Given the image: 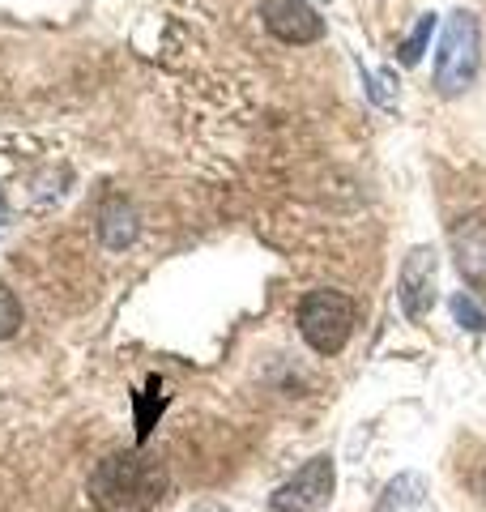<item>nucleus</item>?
I'll use <instances>...</instances> for the list:
<instances>
[{"label":"nucleus","mask_w":486,"mask_h":512,"mask_svg":"<svg viewBox=\"0 0 486 512\" xmlns=\"http://www.w3.org/2000/svg\"><path fill=\"white\" fill-rule=\"evenodd\" d=\"M423 500H427V483H423V474H397L393 483L384 487L376 512H414Z\"/></svg>","instance_id":"nucleus-9"},{"label":"nucleus","mask_w":486,"mask_h":512,"mask_svg":"<svg viewBox=\"0 0 486 512\" xmlns=\"http://www.w3.org/2000/svg\"><path fill=\"white\" fill-rule=\"evenodd\" d=\"M261 22L286 47H307L324 39V18L312 0H261Z\"/></svg>","instance_id":"nucleus-6"},{"label":"nucleus","mask_w":486,"mask_h":512,"mask_svg":"<svg viewBox=\"0 0 486 512\" xmlns=\"http://www.w3.org/2000/svg\"><path fill=\"white\" fill-rule=\"evenodd\" d=\"M18 329H22V303L5 282H0V342H9Z\"/></svg>","instance_id":"nucleus-12"},{"label":"nucleus","mask_w":486,"mask_h":512,"mask_svg":"<svg viewBox=\"0 0 486 512\" xmlns=\"http://www.w3.org/2000/svg\"><path fill=\"white\" fill-rule=\"evenodd\" d=\"M435 13H423V18H418V26L410 30V35H405V43L397 47V60L405 64V69H410V64H418L427 56V47H431V35H435Z\"/></svg>","instance_id":"nucleus-10"},{"label":"nucleus","mask_w":486,"mask_h":512,"mask_svg":"<svg viewBox=\"0 0 486 512\" xmlns=\"http://www.w3.org/2000/svg\"><path fill=\"white\" fill-rule=\"evenodd\" d=\"M0 222H5V197H0Z\"/></svg>","instance_id":"nucleus-13"},{"label":"nucleus","mask_w":486,"mask_h":512,"mask_svg":"<svg viewBox=\"0 0 486 512\" xmlns=\"http://www.w3.org/2000/svg\"><path fill=\"white\" fill-rule=\"evenodd\" d=\"M333 487H337V466L329 453H316L312 461L286 478V483L269 495V508L273 512H316L333 500Z\"/></svg>","instance_id":"nucleus-4"},{"label":"nucleus","mask_w":486,"mask_h":512,"mask_svg":"<svg viewBox=\"0 0 486 512\" xmlns=\"http://www.w3.org/2000/svg\"><path fill=\"white\" fill-rule=\"evenodd\" d=\"M320 5H324V0H320Z\"/></svg>","instance_id":"nucleus-14"},{"label":"nucleus","mask_w":486,"mask_h":512,"mask_svg":"<svg viewBox=\"0 0 486 512\" xmlns=\"http://www.w3.org/2000/svg\"><path fill=\"white\" fill-rule=\"evenodd\" d=\"M482 64V26L469 9H457L444 26L440 52H435V90L452 99V94H465L478 77Z\"/></svg>","instance_id":"nucleus-3"},{"label":"nucleus","mask_w":486,"mask_h":512,"mask_svg":"<svg viewBox=\"0 0 486 512\" xmlns=\"http://www.w3.org/2000/svg\"><path fill=\"white\" fill-rule=\"evenodd\" d=\"M435 278H440V252L431 244H418L405 252V261L397 269V303L405 320L423 325L435 308Z\"/></svg>","instance_id":"nucleus-5"},{"label":"nucleus","mask_w":486,"mask_h":512,"mask_svg":"<svg viewBox=\"0 0 486 512\" xmlns=\"http://www.w3.org/2000/svg\"><path fill=\"white\" fill-rule=\"evenodd\" d=\"M86 495L99 512H150L167 495V470L162 461L128 448V453H107L86 478Z\"/></svg>","instance_id":"nucleus-1"},{"label":"nucleus","mask_w":486,"mask_h":512,"mask_svg":"<svg viewBox=\"0 0 486 512\" xmlns=\"http://www.w3.org/2000/svg\"><path fill=\"white\" fill-rule=\"evenodd\" d=\"M452 320H457L461 329H469V333H486V312L474 303V295H465V291L452 295Z\"/></svg>","instance_id":"nucleus-11"},{"label":"nucleus","mask_w":486,"mask_h":512,"mask_svg":"<svg viewBox=\"0 0 486 512\" xmlns=\"http://www.w3.org/2000/svg\"><path fill=\"white\" fill-rule=\"evenodd\" d=\"M137 235H141V218L133 210V201L107 197L103 210H99V239H103V248L107 252H124V248L137 244Z\"/></svg>","instance_id":"nucleus-8"},{"label":"nucleus","mask_w":486,"mask_h":512,"mask_svg":"<svg viewBox=\"0 0 486 512\" xmlns=\"http://www.w3.org/2000/svg\"><path fill=\"white\" fill-rule=\"evenodd\" d=\"M354 325H359V308H354V299L346 291L316 286L299 303V338L324 359L342 355L346 342L354 338Z\"/></svg>","instance_id":"nucleus-2"},{"label":"nucleus","mask_w":486,"mask_h":512,"mask_svg":"<svg viewBox=\"0 0 486 512\" xmlns=\"http://www.w3.org/2000/svg\"><path fill=\"white\" fill-rule=\"evenodd\" d=\"M452 256L461 278L474 291H486V218H461L452 227Z\"/></svg>","instance_id":"nucleus-7"}]
</instances>
